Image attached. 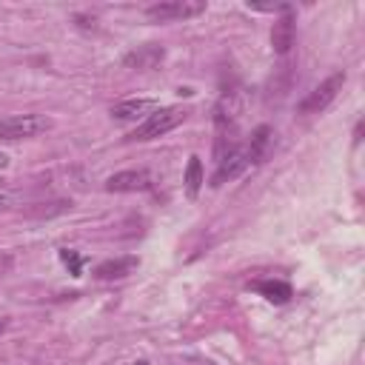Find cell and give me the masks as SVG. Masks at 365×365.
<instances>
[{"label": "cell", "mask_w": 365, "mask_h": 365, "mask_svg": "<svg viewBox=\"0 0 365 365\" xmlns=\"http://www.w3.org/2000/svg\"><path fill=\"white\" fill-rule=\"evenodd\" d=\"M205 11V3L202 0H168V3H154L145 9V14L151 20H188V17H197Z\"/></svg>", "instance_id": "obj_4"}, {"label": "cell", "mask_w": 365, "mask_h": 365, "mask_svg": "<svg viewBox=\"0 0 365 365\" xmlns=\"http://www.w3.org/2000/svg\"><path fill=\"white\" fill-rule=\"evenodd\" d=\"M6 165H9V157H6V154H0V168H6Z\"/></svg>", "instance_id": "obj_15"}, {"label": "cell", "mask_w": 365, "mask_h": 365, "mask_svg": "<svg viewBox=\"0 0 365 365\" xmlns=\"http://www.w3.org/2000/svg\"><path fill=\"white\" fill-rule=\"evenodd\" d=\"M6 205H9V200H6V197H0V211H3Z\"/></svg>", "instance_id": "obj_16"}, {"label": "cell", "mask_w": 365, "mask_h": 365, "mask_svg": "<svg viewBox=\"0 0 365 365\" xmlns=\"http://www.w3.org/2000/svg\"><path fill=\"white\" fill-rule=\"evenodd\" d=\"M151 111H157L154 97H131V100H123V103L111 106V114L117 120H140V117H148Z\"/></svg>", "instance_id": "obj_8"}, {"label": "cell", "mask_w": 365, "mask_h": 365, "mask_svg": "<svg viewBox=\"0 0 365 365\" xmlns=\"http://www.w3.org/2000/svg\"><path fill=\"white\" fill-rule=\"evenodd\" d=\"M60 259H63V262H66V265L71 268V274H80V262H83V259H80V257H77L74 251L63 248V251H60Z\"/></svg>", "instance_id": "obj_14"}, {"label": "cell", "mask_w": 365, "mask_h": 365, "mask_svg": "<svg viewBox=\"0 0 365 365\" xmlns=\"http://www.w3.org/2000/svg\"><path fill=\"white\" fill-rule=\"evenodd\" d=\"M254 288H257L268 302H274V305H282V302H288V299L294 297L291 285L282 282V279H262V282H257Z\"/></svg>", "instance_id": "obj_11"}, {"label": "cell", "mask_w": 365, "mask_h": 365, "mask_svg": "<svg viewBox=\"0 0 365 365\" xmlns=\"http://www.w3.org/2000/svg\"><path fill=\"white\" fill-rule=\"evenodd\" d=\"M182 120H185V111H182V108H157V111H151V114H148V117L128 134V140H134V143H145V140L163 137L165 131L177 128Z\"/></svg>", "instance_id": "obj_1"}, {"label": "cell", "mask_w": 365, "mask_h": 365, "mask_svg": "<svg viewBox=\"0 0 365 365\" xmlns=\"http://www.w3.org/2000/svg\"><path fill=\"white\" fill-rule=\"evenodd\" d=\"M3 331H6V319H0V334H3Z\"/></svg>", "instance_id": "obj_17"}, {"label": "cell", "mask_w": 365, "mask_h": 365, "mask_svg": "<svg viewBox=\"0 0 365 365\" xmlns=\"http://www.w3.org/2000/svg\"><path fill=\"white\" fill-rule=\"evenodd\" d=\"M271 46H274L277 54H288V48L294 46V11H291V9H285V11L274 20Z\"/></svg>", "instance_id": "obj_7"}, {"label": "cell", "mask_w": 365, "mask_h": 365, "mask_svg": "<svg viewBox=\"0 0 365 365\" xmlns=\"http://www.w3.org/2000/svg\"><path fill=\"white\" fill-rule=\"evenodd\" d=\"M268 145H271V128H268V125H259V128L254 131V137H251V145L245 148V151H248V160H251V163H262Z\"/></svg>", "instance_id": "obj_12"}, {"label": "cell", "mask_w": 365, "mask_h": 365, "mask_svg": "<svg viewBox=\"0 0 365 365\" xmlns=\"http://www.w3.org/2000/svg\"><path fill=\"white\" fill-rule=\"evenodd\" d=\"M48 128H51V120L43 114H17V117L0 120V140H26V137H37Z\"/></svg>", "instance_id": "obj_2"}, {"label": "cell", "mask_w": 365, "mask_h": 365, "mask_svg": "<svg viewBox=\"0 0 365 365\" xmlns=\"http://www.w3.org/2000/svg\"><path fill=\"white\" fill-rule=\"evenodd\" d=\"M151 185V177L148 171H117L106 180V191H145Z\"/></svg>", "instance_id": "obj_6"}, {"label": "cell", "mask_w": 365, "mask_h": 365, "mask_svg": "<svg viewBox=\"0 0 365 365\" xmlns=\"http://www.w3.org/2000/svg\"><path fill=\"white\" fill-rule=\"evenodd\" d=\"M200 188H202V163H200V157H191L188 168H185V194L194 200L200 194Z\"/></svg>", "instance_id": "obj_13"}, {"label": "cell", "mask_w": 365, "mask_h": 365, "mask_svg": "<svg viewBox=\"0 0 365 365\" xmlns=\"http://www.w3.org/2000/svg\"><path fill=\"white\" fill-rule=\"evenodd\" d=\"M163 60V48L160 46H154V43H148V46H143V48H137V51H131V54H125V66L128 68H154L157 63Z\"/></svg>", "instance_id": "obj_10"}, {"label": "cell", "mask_w": 365, "mask_h": 365, "mask_svg": "<svg viewBox=\"0 0 365 365\" xmlns=\"http://www.w3.org/2000/svg\"><path fill=\"white\" fill-rule=\"evenodd\" d=\"M137 268V257H117V259H106L94 268L97 279H123Z\"/></svg>", "instance_id": "obj_9"}, {"label": "cell", "mask_w": 365, "mask_h": 365, "mask_svg": "<svg viewBox=\"0 0 365 365\" xmlns=\"http://www.w3.org/2000/svg\"><path fill=\"white\" fill-rule=\"evenodd\" d=\"M248 165H251L248 151H245V148H234L231 154H225V157L220 160V165H217V171H214V177H211V185H214V188L225 185L228 180L240 177V174H242Z\"/></svg>", "instance_id": "obj_5"}, {"label": "cell", "mask_w": 365, "mask_h": 365, "mask_svg": "<svg viewBox=\"0 0 365 365\" xmlns=\"http://www.w3.org/2000/svg\"><path fill=\"white\" fill-rule=\"evenodd\" d=\"M342 86H345V71H334L328 80H322V83L299 103V114H319V111H325V108L334 103V97L342 91Z\"/></svg>", "instance_id": "obj_3"}]
</instances>
